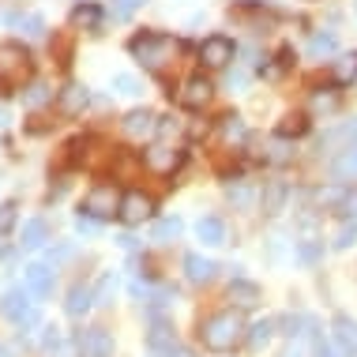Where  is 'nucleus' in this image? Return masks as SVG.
I'll use <instances>...</instances> for the list:
<instances>
[{"label":"nucleus","mask_w":357,"mask_h":357,"mask_svg":"<svg viewBox=\"0 0 357 357\" xmlns=\"http://www.w3.org/2000/svg\"><path fill=\"white\" fill-rule=\"evenodd\" d=\"M128 53L136 56V61L143 64L147 72H166V68H173L177 64V56H181V42L173 34H162V31H143V34H136L128 42Z\"/></svg>","instance_id":"1"},{"label":"nucleus","mask_w":357,"mask_h":357,"mask_svg":"<svg viewBox=\"0 0 357 357\" xmlns=\"http://www.w3.org/2000/svg\"><path fill=\"white\" fill-rule=\"evenodd\" d=\"M199 339H204V346L211 354H229L234 346H241L248 339V327L241 320L237 308H226V312H215L199 324Z\"/></svg>","instance_id":"2"},{"label":"nucleus","mask_w":357,"mask_h":357,"mask_svg":"<svg viewBox=\"0 0 357 357\" xmlns=\"http://www.w3.org/2000/svg\"><path fill=\"white\" fill-rule=\"evenodd\" d=\"M34 72V61L31 53L23 50L19 42H4L0 45V91H15V86H23L31 79Z\"/></svg>","instance_id":"3"},{"label":"nucleus","mask_w":357,"mask_h":357,"mask_svg":"<svg viewBox=\"0 0 357 357\" xmlns=\"http://www.w3.org/2000/svg\"><path fill=\"white\" fill-rule=\"evenodd\" d=\"M0 312H4V320H12L15 327H34L38 324V297L26 286H12L0 297Z\"/></svg>","instance_id":"4"},{"label":"nucleus","mask_w":357,"mask_h":357,"mask_svg":"<svg viewBox=\"0 0 357 357\" xmlns=\"http://www.w3.org/2000/svg\"><path fill=\"white\" fill-rule=\"evenodd\" d=\"M121 192L113 188V185H94L91 192H86V199H83V215H91V218H113V215H121Z\"/></svg>","instance_id":"5"},{"label":"nucleus","mask_w":357,"mask_h":357,"mask_svg":"<svg viewBox=\"0 0 357 357\" xmlns=\"http://www.w3.org/2000/svg\"><path fill=\"white\" fill-rule=\"evenodd\" d=\"M151 215H154V199L147 192H139V188L124 192V199H121V222L124 226H143Z\"/></svg>","instance_id":"6"},{"label":"nucleus","mask_w":357,"mask_h":357,"mask_svg":"<svg viewBox=\"0 0 357 357\" xmlns=\"http://www.w3.org/2000/svg\"><path fill=\"white\" fill-rule=\"evenodd\" d=\"M143 162H147V169L162 173V177H173V173L185 166V151L181 147H151L143 154Z\"/></svg>","instance_id":"7"},{"label":"nucleus","mask_w":357,"mask_h":357,"mask_svg":"<svg viewBox=\"0 0 357 357\" xmlns=\"http://www.w3.org/2000/svg\"><path fill=\"white\" fill-rule=\"evenodd\" d=\"M234 56H237V45L229 42V38H222V34L207 38V42L199 45V61H204L207 68H226Z\"/></svg>","instance_id":"8"},{"label":"nucleus","mask_w":357,"mask_h":357,"mask_svg":"<svg viewBox=\"0 0 357 357\" xmlns=\"http://www.w3.org/2000/svg\"><path fill=\"white\" fill-rule=\"evenodd\" d=\"M121 128H124V136H128V139H136V143H143V139H151L154 132L162 128V124H158V117H154L151 109H132L128 117L121 121Z\"/></svg>","instance_id":"9"},{"label":"nucleus","mask_w":357,"mask_h":357,"mask_svg":"<svg viewBox=\"0 0 357 357\" xmlns=\"http://www.w3.org/2000/svg\"><path fill=\"white\" fill-rule=\"evenodd\" d=\"M79 357H113V335L105 327H86L79 335Z\"/></svg>","instance_id":"10"},{"label":"nucleus","mask_w":357,"mask_h":357,"mask_svg":"<svg viewBox=\"0 0 357 357\" xmlns=\"http://www.w3.org/2000/svg\"><path fill=\"white\" fill-rule=\"evenodd\" d=\"M23 286L34 297H50L53 294V264H26L23 267Z\"/></svg>","instance_id":"11"},{"label":"nucleus","mask_w":357,"mask_h":357,"mask_svg":"<svg viewBox=\"0 0 357 357\" xmlns=\"http://www.w3.org/2000/svg\"><path fill=\"white\" fill-rule=\"evenodd\" d=\"M211 98H215V83L207 75H192L185 83V91H181V105H188V109H204Z\"/></svg>","instance_id":"12"},{"label":"nucleus","mask_w":357,"mask_h":357,"mask_svg":"<svg viewBox=\"0 0 357 357\" xmlns=\"http://www.w3.org/2000/svg\"><path fill=\"white\" fill-rule=\"evenodd\" d=\"M86 102H91V94H86V86H79V83H68L61 94H56V105H61L64 117H75V113H83Z\"/></svg>","instance_id":"13"},{"label":"nucleus","mask_w":357,"mask_h":357,"mask_svg":"<svg viewBox=\"0 0 357 357\" xmlns=\"http://www.w3.org/2000/svg\"><path fill=\"white\" fill-rule=\"evenodd\" d=\"M215 271H218L215 259H207V256H199V252H188V256H185V275H188V282L204 286V282H211V278H215Z\"/></svg>","instance_id":"14"},{"label":"nucleus","mask_w":357,"mask_h":357,"mask_svg":"<svg viewBox=\"0 0 357 357\" xmlns=\"http://www.w3.org/2000/svg\"><path fill=\"white\" fill-rule=\"evenodd\" d=\"M229 301L237 308H256L259 305V286L248 282V278H234V282H229Z\"/></svg>","instance_id":"15"},{"label":"nucleus","mask_w":357,"mask_h":357,"mask_svg":"<svg viewBox=\"0 0 357 357\" xmlns=\"http://www.w3.org/2000/svg\"><path fill=\"white\" fill-rule=\"evenodd\" d=\"M335 339H339V346H342V350L346 354H350V357H357V320H350V316H335Z\"/></svg>","instance_id":"16"},{"label":"nucleus","mask_w":357,"mask_h":357,"mask_svg":"<svg viewBox=\"0 0 357 357\" xmlns=\"http://www.w3.org/2000/svg\"><path fill=\"white\" fill-rule=\"evenodd\" d=\"M196 237L204 241V245H226V222L215 218V215L199 218L196 222Z\"/></svg>","instance_id":"17"},{"label":"nucleus","mask_w":357,"mask_h":357,"mask_svg":"<svg viewBox=\"0 0 357 357\" xmlns=\"http://www.w3.org/2000/svg\"><path fill=\"white\" fill-rule=\"evenodd\" d=\"M91 305H94V289H91V286H83V282H75V286L68 289V301H64L68 316H83V312H91Z\"/></svg>","instance_id":"18"},{"label":"nucleus","mask_w":357,"mask_h":357,"mask_svg":"<svg viewBox=\"0 0 357 357\" xmlns=\"http://www.w3.org/2000/svg\"><path fill=\"white\" fill-rule=\"evenodd\" d=\"M331 177L335 181H354L357 177V147H354V143L331 162Z\"/></svg>","instance_id":"19"},{"label":"nucleus","mask_w":357,"mask_h":357,"mask_svg":"<svg viewBox=\"0 0 357 357\" xmlns=\"http://www.w3.org/2000/svg\"><path fill=\"white\" fill-rule=\"evenodd\" d=\"M72 23H75V26H83V31H91V34H98V31H102V8L79 4V8L72 12Z\"/></svg>","instance_id":"20"},{"label":"nucleus","mask_w":357,"mask_h":357,"mask_svg":"<svg viewBox=\"0 0 357 357\" xmlns=\"http://www.w3.org/2000/svg\"><path fill=\"white\" fill-rule=\"evenodd\" d=\"M147 342H151V350H166V346H173V342H177L173 324H166V320H158V316H154V324H151V331H147Z\"/></svg>","instance_id":"21"},{"label":"nucleus","mask_w":357,"mask_h":357,"mask_svg":"<svg viewBox=\"0 0 357 357\" xmlns=\"http://www.w3.org/2000/svg\"><path fill=\"white\" fill-rule=\"evenodd\" d=\"M286 196H289V188L282 185V181H271V185L264 188V199H259V204H264V215H278L282 204H286Z\"/></svg>","instance_id":"22"},{"label":"nucleus","mask_w":357,"mask_h":357,"mask_svg":"<svg viewBox=\"0 0 357 357\" xmlns=\"http://www.w3.org/2000/svg\"><path fill=\"white\" fill-rule=\"evenodd\" d=\"M226 199H229L237 211H248V207L256 204V188L245 185V181H234V185H226Z\"/></svg>","instance_id":"23"},{"label":"nucleus","mask_w":357,"mask_h":357,"mask_svg":"<svg viewBox=\"0 0 357 357\" xmlns=\"http://www.w3.org/2000/svg\"><path fill=\"white\" fill-rule=\"evenodd\" d=\"M335 50H339V38L331 31H316L308 38V56H316V61H320V56H331Z\"/></svg>","instance_id":"24"},{"label":"nucleus","mask_w":357,"mask_h":357,"mask_svg":"<svg viewBox=\"0 0 357 357\" xmlns=\"http://www.w3.org/2000/svg\"><path fill=\"white\" fill-rule=\"evenodd\" d=\"M45 241H50V226H45L42 218L23 222V248H42Z\"/></svg>","instance_id":"25"},{"label":"nucleus","mask_w":357,"mask_h":357,"mask_svg":"<svg viewBox=\"0 0 357 357\" xmlns=\"http://www.w3.org/2000/svg\"><path fill=\"white\" fill-rule=\"evenodd\" d=\"M275 327H278L275 320H256L252 327H248V339H245V342H248V346H252V350H264V346H267V342H271V335H275Z\"/></svg>","instance_id":"26"},{"label":"nucleus","mask_w":357,"mask_h":357,"mask_svg":"<svg viewBox=\"0 0 357 357\" xmlns=\"http://www.w3.org/2000/svg\"><path fill=\"white\" fill-rule=\"evenodd\" d=\"M245 136H248L245 121H241L237 113H226V117H222V139L226 143H245Z\"/></svg>","instance_id":"27"},{"label":"nucleus","mask_w":357,"mask_h":357,"mask_svg":"<svg viewBox=\"0 0 357 357\" xmlns=\"http://www.w3.org/2000/svg\"><path fill=\"white\" fill-rule=\"evenodd\" d=\"M320 256H324V241H316V237H305V241H297V259L301 264H320Z\"/></svg>","instance_id":"28"},{"label":"nucleus","mask_w":357,"mask_h":357,"mask_svg":"<svg viewBox=\"0 0 357 357\" xmlns=\"http://www.w3.org/2000/svg\"><path fill=\"white\" fill-rule=\"evenodd\" d=\"M113 91H117V94H124V98H139V94H143V86H139V79H136V75H128V72H117V75H113Z\"/></svg>","instance_id":"29"},{"label":"nucleus","mask_w":357,"mask_h":357,"mask_svg":"<svg viewBox=\"0 0 357 357\" xmlns=\"http://www.w3.org/2000/svg\"><path fill=\"white\" fill-rule=\"evenodd\" d=\"M308 132V117L305 113H286L282 124H278V136H305Z\"/></svg>","instance_id":"30"},{"label":"nucleus","mask_w":357,"mask_h":357,"mask_svg":"<svg viewBox=\"0 0 357 357\" xmlns=\"http://www.w3.org/2000/svg\"><path fill=\"white\" fill-rule=\"evenodd\" d=\"M335 79L339 83H354L357 79V53H346L335 61Z\"/></svg>","instance_id":"31"},{"label":"nucleus","mask_w":357,"mask_h":357,"mask_svg":"<svg viewBox=\"0 0 357 357\" xmlns=\"http://www.w3.org/2000/svg\"><path fill=\"white\" fill-rule=\"evenodd\" d=\"M181 229H185L181 218H162V222H154V241H177Z\"/></svg>","instance_id":"32"},{"label":"nucleus","mask_w":357,"mask_h":357,"mask_svg":"<svg viewBox=\"0 0 357 357\" xmlns=\"http://www.w3.org/2000/svg\"><path fill=\"white\" fill-rule=\"evenodd\" d=\"M335 211H339V215H342L346 222H357V188H346V192H342V199H339V207H335Z\"/></svg>","instance_id":"33"},{"label":"nucleus","mask_w":357,"mask_h":357,"mask_svg":"<svg viewBox=\"0 0 357 357\" xmlns=\"http://www.w3.org/2000/svg\"><path fill=\"white\" fill-rule=\"evenodd\" d=\"M113 294H117V275H105L98 282V289H94V305H109Z\"/></svg>","instance_id":"34"},{"label":"nucleus","mask_w":357,"mask_h":357,"mask_svg":"<svg viewBox=\"0 0 357 357\" xmlns=\"http://www.w3.org/2000/svg\"><path fill=\"white\" fill-rule=\"evenodd\" d=\"M50 98H53V91L45 83H31V86H26V94H23L26 105H42V102H50Z\"/></svg>","instance_id":"35"},{"label":"nucleus","mask_w":357,"mask_h":357,"mask_svg":"<svg viewBox=\"0 0 357 357\" xmlns=\"http://www.w3.org/2000/svg\"><path fill=\"white\" fill-rule=\"evenodd\" d=\"M354 241H357V222H342V229L335 234V248H339V252H346Z\"/></svg>","instance_id":"36"},{"label":"nucleus","mask_w":357,"mask_h":357,"mask_svg":"<svg viewBox=\"0 0 357 357\" xmlns=\"http://www.w3.org/2000/svg\"><path fill=\"white\" fill-rule=\"evenodd\" d=\"M147 0H113V19H132Z\"/></svg>","instance_id":"37"},{"label":"nucleus","mask_w":357,"mask_h":357,"mask_svg":"<svg viewBox=\"0 0 357 357\" xmlns=\"http://www.w3.org/2000/svg\"><path fill=\"white\" fill-rule=\"evenodd\" d=\"M19 31H23L26 38H42V34H45L42 15H26V19H19Z\"/></svg>","instance_id":"38"},{"label":"nucleus","mask_w":357,"mask_h":357,"mask_svg":"<svg viewBox=\"0 0 357 357\" xmlns=\"http://www.w3.org/2000/svg\"><path fill=\"white\" fill-rule=\"evenodd\" d=\"M278 327H282L286 339H297V335H301V327H308V320H305V316H286V320H278Z\"/></svg>","instance_id":"39"},{"label":"nucleus","mask_w":357,"mask_h":357,"mask_svg":"<svg viewBox=\"0 0 357 357\" xmlns=\"http://www.w3.org/2000/svg\"><path fill=\"white\" fill-rule=\"evenodd\" d=\"M342 192L346 188H320V192H316V207H339Z\"/></svg>","instance_id":"40"},{"label":"nucleus","mask_w":357,"mask_h":357,"mask_svg":"<svg viewBox=\"0 0 357 357\" xmlns=\"http://www.w3.org/2000/svg\"><path fill=\"white\" fill-rule=\"evenodd\" d=\"M335 105H339V94H331V91H327V94H312V109L316 113H331Z\"/></svg>","instance_id":"41"},{"label":"nucleus","mask_w":357,"mask_h":357,"mask_svg":"<svg viewBox=\"0 0 357 357\" xmlns=\"http://www.w3.org/2000/svg\"><path fill=\"white\" fill-rule=\"evenodd\" d=\"M15 199H8V204L4 207H0V234H8V229H12L15 226Z\"/></svg>","instance_id":"42"},{"label":"nucleus","mask_w":357,"mask_h":357,"mask_svg":"<svg viewBox=\"0 0 357 357\" xmlns=\"http://www.w3.org/2000/svg\"><path fill=\"white\" fill-rule=\"evenodd\" d=\"M289 154H294V151H289L282 139H275V143H271V151H267L264 158H267V162H289Z\"/></svg>","instance_id":"43"},{"label":"nucleus","mask_w":357,"mask_h":357,"mask_svg":"<svg viewBox=\"0 0 357 357\" xmlns=\"http://www.w3.org/2000/svg\"><path fill=\"white\" fill-rule=\"evenodd\" d=\"M151 357H192V350H185V346H166V350H151Z\"/></svg>","instance_id":"44"},{"label":"nucleus","mask_w":357,"mask_h":357,"mask_svg":"<svg viewBox=\"0 0 357 357\" xmlns=\"http://www.w3.org/2000/svg\"><path fill=\"white\" fill-rule=\"evenodd\" d=\"M64 259H72V245H61L56 252H50V264L56 267V264H64Z\"/></svg>","instance_id":"45"},{"label":"nucleus","mask_w":357,"mask_h":357,"mask_svg":"<svg viewBox=\"0 0 357 357\" xmlns=\"http://www.w3.org/2000/svg\"><path fill=\"white\" fill-rule=\"evenodd\" d=\"M245 83H248V72H245V68L229 72V86H245Z\"/></svg>","instance_id":"46"},{"label":"nucleus","mask_w":357,"mask_h":357,"mask_svg":"<svg viewBox=\"0 0 357 357\" xmlns=\"http://www.w3.org/2000/svg\"><path fill=\"white\" fill-rule=\"evenodd\" d=\"M316 357H335V350H331L324 339H316Z\"/></svg>","instance_id":"47"},{"label":"nucleus","mask_w":357,"mask_h":357,"mask_svg":"<svg viewBox=\"0 0 357 357\" xmlns=\"http://www.w3.org/2000/svg\"><path fill=\"white\" fill-rule=\"evenodd\" d=\"M282 357H301V350H297V346H286V350H282Z\"/></svg>","instance_id":"48"},{"label":"nucleus","mask_w":357,"mask_h":357,"mask_svg":"<svg viewBox=\"0 0 357 357\" xmlns=\"http://www.w3.org/2000/svg\"><path fill=\"white\" fill-rule=\"evenodd\" d=\"M8 252V234H0V256Z\"/></svg>","instance_id":"49"},{"label":"nucleus","mask_w":357,"mask_h":357,"mask_svg":"<svg viewBox=\"0 0 357 357\" xmlns=\"http://www.w3.org/2000/svg\"><path fill=\"white\" fill-rule=\"evenodd\" d=\"M350 143H354V147H357V124H354V132H350Z\"/></svg>","instance_id":"50"},{"label":"nucleus","mask_w":357,"mask_h":357,"mask_svg":"<svg viewBox=\"0 0 357 357\" xmlns=\"http://www.w3.org/2000/svg\"><path fill=\"white\" fill-rule=\"evenodd\" d=\"M0 357H12V350H8V346H0Z\"/></svg>","instance_id":"51"},{"label":"nucleus","mask_w":357,"mask_h":357,"mask_svg":"<svg viewBox=\"0 0 357 357\" xmlns=\"http://www.w3.org/2000/svg\"><path fill=\"white\" fill-rule=\"evenodd\" d=\"M354 4H357V0H354Z\"/></svg>","instance_id":"52"}]
</instances>
